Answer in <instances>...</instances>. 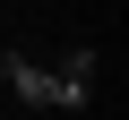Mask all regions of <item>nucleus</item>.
Instances as JSON below:
<instances>
[{"mask_svg": "<svg viewBox=\"0 0 129 120\" xmlns=\"http://www.w3.org/2000/svg\"><path fill=\"white\" fill-rule=\"evenodd\" d=\"M86 94H95V51L78 43L52 60V111H86Z\"/></svg>", "mask_w": 129, "mask_h": 120, "instance_id": "1", "label": "nucleus"}, {"mask_svg": "<svg viewBox=\"0 0 129 120\" xmlns=\"http://www.w3.org/2000/svg\"><path fill=\"white\" fill-rule=\"evenodd\" d=\"M0 86H9L17 103H35V111H52V69L26 60V51H0Z\"/></svg>", "mask_w": 129, "mask_h": 120, "instance_id": "2", "label": "nucleus"}]
</instances>
